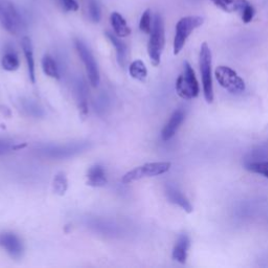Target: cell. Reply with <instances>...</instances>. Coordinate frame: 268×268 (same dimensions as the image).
<instances>
[{"label": "cell", "mask_w": 268, "mask_h": 268, "mask_svg": "<svg viewBox=\"0 0 268 268\" xmlns=\"http://www.w3.org/2000/svg\"><path fill=\"white\" fill-rule=\"evenodd\" d=\"M106 35H107V38L110 40L111 44H112L116 50V57H118V64L122 67H124L126 65V61H127V46H126V44L122 41H120L118 39V37L114 35V34L106 32Z\"/></svg>", "instance_id": "19"}, {"label": "cell", "mask_w": 268, "mask_h": 268, "mask_svg": "<svg viewBox=\"0 0 268 268\" xmlns=\"http://www.w3.org/2000/svg\"><path fill=\"white\" fill-rule=\"evenodd\" d=\"M89 146L90 144L87 142H70L63 144V146H44L38 149V153L43 158L52 160H65L86 151L89 149Z\"/></svg>", "instance_id": "6"}, {"label": "cell", "mask_w": 268, "mask_h": 268, "mask_svg": "<svg viewBox=\"0 0 268 268\" xmlns=\"http://www.w3.org/2000/svg\"><path fill=\"white\" fill-rule=\"evenodd\" d=\"M204 24V18L200 16H188L182 18L176 24L174 39V54H180L184 50L188 37L192 32Z\"/></svg>", "instance_id": "3"}, {"label": "cell", "mask_w": 268, "mask_h": 268, "mask_svg": "<svg viewBox=\"0 0 268 268\" xmlns=\"http://www.w3.org/2000/svg\"><path fill=\"white\" fill-rule=\"evenodd\" d=\"M0 248L6 250V252L15 259L21 258L24 252V242L14 232L0 234Z\"/></svg>", "instance_id": "10"}, {"label": "cell", "mask_w": 268, "mask_h": 268, "mask_svg": "<svg viewBox=\"0 0 268 268\" xmlns=\"http://www.w3.org/2000/svg\"><path fill=\"white\" fill-rule=\"evenodd\" d=\"M213 4L226 13L242 12L248 4L246 0H212Z\"/></svg>", "instance_id": "18"}, {"label": "cell", "mask_w": 268, "mask_h": 268, "mask_svg": "<svg viewBox=\"0 0 268 268\" xmlns=\"http://www.w3.org/2000/svg\"><path fill=\"white\" fill-rule=\"evenodd\" d=\"M0 24L12 35H19L24 30V21L10 0H0Z\"/></svg>", "instance_id": "2"}, {"label": "cell", "mask_w": 268, "mask_h": 268, "mask_svg": "<svg viewBox=\"0 0 268 268\" xmlns=\"http://www.w3.org/2000/svg\"><path fill=\"white\" fill-rule=\"evenodd\" d=\"M2 68L6 72H16L20 67V60L14 50H8L2 60Z\"/></svg>", "instance_id": "20"}, {"label": "cell", "mask_w": 268, "mask_h": 268, "mask_svg": "<svg viewBox=\"0 0 268 268\" xmlns=\"http://www.w3.org/2000/svg\"><path fill=\"white\" fill-rule=\"evenodd\" d=\"M42 67L43 72L48 76L52 78V79H59L60 78V72H59V67L56 60L50 54L44 56V58L42 60Z\"/></svg>", "instance_id": "21"}, {"label": "cell", "mask_w": 268, "mask_h": 268, "mask_svg": "<svg viewBox=\"0 0 268 268\" xmlns=\"http://www.w3.org/2000/svg\"><path fill=\"white\" fill-rule=\"evenodd\" d=\"M148 46V52L151 62L154 66H158L162 61V56L166 46V30L162 17L158 14L153 20V28Z\"/></svg>", "instance_id": "1"}, {"label": "cell", "mask_w": 268, "mask_h": 268, "mask_svg": "<svg viewBox=\"0 0 268 268\" xmlns=\"http://www.w3.org/2000/svg\"><path fill=\"white\" fill-rule=\"evenodd\" d=\"M166 193L168 199H169L171 204L182 208L188 214L193 213V206L191 204V202H190L188 199L180 191V190L169 186H166Z\"/></svg>", "instance_id": "13"}, {"label": "cell", "mask_w": 268, "mask_h": 268, "mask_svg": "<svg viewBox=\"0 0 268 268\" xmlns=\"http://www.w3.org/2000/svg\"><path fill=\"white\" fill-rule=\"evenodd\" d=\"M76 48L86 67L89 82H90V84L94 87H98L100 81V72H98V66L92 52L87 48L86 44L81 40H76Z\"/></svg>", "instance_id": "9"}, {"label": "cell", "mask_w": 268, "mask_h": 268, "mask_svg": "<svg viewBox=\"0 0 268 268\" xmlns=\"http://www.w3.org/2000/svg\"><path fill=\"white\" fill-rule=\"evenodd\" d=\"M22 50H24L26 63H28V76L32 84L36 83V72H35V58H34V48L32 40L28 37H24L21 41Z\"/></svg>", "instance_id": "16"}, {"label": "cell", "mask_w": 268, "mask_h": 268, "mask_svg": "<svg viewBox=\"0 0 268 268\" xmlns=\"http://www.w3.org/2000/svg\"><path fill=\"white\" fill-rule=\"evenodd\" d=\"M153 28V20H152V15H151V10H146L144 12L140 21V28L142 32L150 35Z\"/></svg>", "instance_id": "27"}, {"label": "cell", "mask_w": 268, "mask_h": 268, "mask_svg": "<svg viewBox=\"0 0 268 268\" xmlns=\"http://www.w3.org/2000/svg\"><path fill=\"white\" fill-rule=\"evenodd\" d=\"M67 188H68V180H67V177L64 173H59L56 175L54 180V192L63 196L67 192Z\"/></svg>", "instance_id": "25"}, {"label": "cell", "mask_w": 268, "mask_h": 268, "mask_svg": "<svg viewBox=\"0 0 268 268\" xmlns=\"http://www.w3.org/2000/svg\"><path fill=\"white\" fill-rule=\"evenodd\" d=\"M108 107V98L105 96H100L98 100H96V109L98 112H102V111H105L106 108Z\"/></svg>", "instance_id": "32"}, {"label": "cell", "mask_w": 268, "mask_h": 268, "mask_svg": "<svg viewBox=\"0 0 268 268\" xmlns=\"http://www.w3.org/2000/svg\"><path fill=\"white\" fill-rule=\"evenodd\" d=\"M62 4L67 12H76L79 10V4L76 2V0H62Z\"/></svg>", "instance_id": "31"}, {"label": "cell", "mask_w": 268, "mask_h": 268, "mask_svg": "<svg viewBox=\"0 0 268 268\" xmlns=\"http://www.w3.org/2000/svg\"><path fill=\"white\" fill-rule=\"evenodd\" d=\"M171 162H152L146 164L144 166H138L136 169L128 172L124 177H122V184H131L134 182H138L144 178L155 177L169 172L171 169Z\"/></svg>", "instance_id": "7"}, {"label": "cell", "mask_w": 268, "mask_h": 268, "mask_svg": "<svg viewBox=\"0 0 268 268\" xmlns=\"http://www.w3.org/2000/svg\"><path fill=\"white\" fill-rule=\"evenodd\" d=\"M176 92L184 100H193L199 96L200 87L193 67L188 62H184V72L178 76L176 82Z\"/></svg>", "instance_id": "5"}, {"label": "cell", "mask_w": 268, "mask_h": 268, "mask_svg": "<svg viewBox=\"0 0 268 268\" xmlns=\"http://www.w3.org/2000/svg\"><path fill=\"white\" fill-rule=\"evenodd\" d=\"M245 169L254 174H259L268 180V162H256L246 164Z\"/></svg>", "instance_id": "26"}, {"label": "cell", "mask_w": 268, "mask_h": 268, "mask_svg": "<svg viewBox=\"0 0 268 268\" xmlns=\"http://www.w3.org/2000/svg\"><path fill=\"white\" fill-rule=\"evenodd\" d=\"M89 15L94 24H98L102 18V12L98 0H89Z\"/></svg>", "instance_id": "28"}, {"label": "cell", "mask_w": 268, "mask_h": 268, "mask_svg": "<svg viewBox=\"0 0 268 268\" xmlns=\"http://www.w3.org/2000/svg\"><path fill=\"white\" fill-rule=\"evenodd\" d=\"M16 151V144L8 140H0V156Z\"/></svg>", "instance_id": "30"}, {"label": "cell", "mask_w": 268, "mask_h": 268, "mask_svg": "<svg viewBox=\"0 0 268 268\" xmlns=\"http://www.w3.org/2000/svg\"><path fill=\"white\" fill-rule=\"evenodd\" d=\"M184 118H186V112L182 109H178L175 111L162 132V138L164 142L170 140L172 138H174L178 129L180 128Z\"/></svg>", "instance_id": "11"}, {"label": "cell", "mask_w": 268, "mask_h": 268, "mask_svg": "<svg viewBox=\"0 0 268 268\" xmlns=\"http://www.w3.org/2000/svg\"><path fill=\"white\" fill-rule=\"evenodd\" d=\"M88 226L90 228H92L96 232L105 234V236L116 237L120 234V228L116 226L114 222L103 220V219H92L89 221Z\"/></svg>", "instance_id": "12"}, {"label": "cell", "mask_w": 268, "mask_h": 268, "mask_svg": "<svg viewBox=\"0 0 268 268\" xmlns=\"http://www.w3.org/2000/svg\"><path fill=\"white\" fill-rule=\"evenodd\" d=\"M76 94L79 96L80 100V111L81 114L85 116L88 114V105H87V96H88V90L87 86L84 81H78L76 82Z\"/></svg>", "instance_id": "23"}, {"label": "cell", "mask_w": 268, "mask_h": 268, "mask_svg": "<svg viewBox=\"0 0 268 268\" xmlns=\"http://www.w3.org/2000/svg\"><path fill=\"white\" fill-rule=\"evenodd\" d=\"M107 175L104 166L96 164L88 170L87 173V184L94 188L105 186L107 184Z\"/></svg>", "instance_id": "14"}, {"label": "cell", "mask_w": 268, "mask_h": 268, "mask_svg": "<svg viewBox=\"0 0 268 268\" xmlns=\"http://www.w3.org/2000/svg\"><path fill=\"white\" fill-rule=\"evenodd\" d=\"M241 13H242V20L244 24H250V22L252 21L256 15V10L250 4H248Z\"/></svg>", "instance_id": "29"}, {"label": "cell", "mask_w": 268, "mask_h": 268, "mask_svg": "<svg viewBox=\"0 0 268 268\" xmlns=\"http://www.w3.org/2000/svg\"><path fill=\"white\" fill-rule=\"evenodd\" d=\"M129 72L133 79L138 80V81H144L148 76L147 67L140 60H136L132 62V64L129 67Z\"/></svg>", "instance_id": "22"}, {"label": "cell", "mask_w": 268, "mask_h": 268, "mask_svg": "<svg viewBox=\"0 0 268 268\" xmlns=\"http://www.w3.org/2000/svg\"><path fill=\"white\" fill-rule=\"evenodd\" d=\"M218 83L232 94H239L245 90V82L242 78L228 66H219L215 72Z\"/></svg>", "instance_id": "8"}, {"label": "cell", "mask_w": 268, "mask_h": 268, "mask_svg": "<svg viewBox=\"0 0 268 268\" xmlns=\"http://www.w3.org/2000/svg\"><path fill=\"white\" fill-rule=\"evenodd\" d=\"M22 107H24L26 112L32 118H42L44 116L43 108L32 100H22Z\"/></svg>", "instance_id": "24"}, {"label": "cell", "mask_w": 268, "mask_h": 268, "mask_svg": "<svg viewBox=\"0 0 268 268\" xmlns=\"http://www.w3.org/2000/svg\"><path fill=\"white\" fill-rule=\"evenodd\" d=\"M190 248H191V240H190L188 234H182L174 246L172 254L173 260L180 264H184L188 260Z\"/></svg>", "instance_id": "15"}, {"label": "cell", "mask_w": 268, "mask_h": 268, "mask_svg": "<svg viewBox=\"0 0 268 268\" xmlns=\"http://www.w3.org/2000/svg\"><path fill=\"white\" fill-rule=\"evenodd\" d=\"M200 72L202 76L204 94L206 102L212 104L214 102V85H213V74H212V50L208 43H204L200 50Z\"/></svg>", "instance_id": "4"}, {"label": "cell", "mask_w": 268, "mask_h": 268, "mask_svg": "<svg viewBox=\"0 0 268 268\" xmlns=\"http://www.w3.org/2000/svg\"><path fill=\"white\" fill-rule=\"evenodd\" d=\"M110 21H111V26H112L114 28L116 35L118 38H126L131 35V28L128 26L126 19L120 13L114 12L111 14Z\"/></svg>", "instance_id": "17"}]
</instances>
